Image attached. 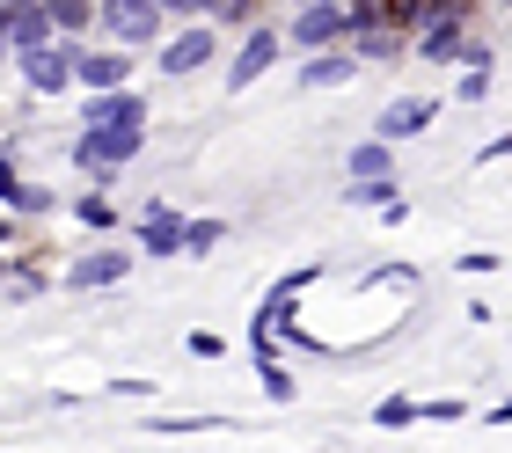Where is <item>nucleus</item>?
I'll return each mask as SVG.
<instances>
[{
    "mask_svg": "<svg viewBox=\"0 0 512 453\" xmlns=\"http://www.w3.org/2000/svg\"><path fill=\"white\" fill-rule=\"evenodd\" d=\"M461 271H469V278H491V271H498V256H483V249H469V256H461Z\"/></svg>",
    "mask_w": 512,
    "mask_h": 453,
    "instance_id": "2f4dec72",
    "label": "nucleus"
},
{
    "mask_svg": "<svg viewBox=\"0 0 512 453\" xmlns=\"http://www.w3.org/2000/svg\"><path fill=\"white\" fill-rule=\"evenodd\" d=\"M286 59V30H271V22H249L242 30V44L227 52V95H242V88H256L271 74V66Z\"/></svg>",
    "mask_w": 512,
    "mask_h": 453,
    "instance_id": "423d86ee",
    "label": "nucleus"
},
{
    "mask_svg": "<svg viewBox=\"0 0 512 453\" xmlns=\"http://www.w3.org/2000/svg\"><path fill=\"white\" fill-rule=\"evenodd\" d=\"M256 373H264V395L271 402H293V373L278 366V359H256Z\"/></svg>",
    "mask_w": 512,
    "mask_h": 453,
    "instance_id": "b1692460",
    "label": "nucleus"
},
{
    "mask_svg": "<svg viewBox=\"0 0 512 453\" xmlns=\"http://www.w3.org/2000/svg\"><path fill=\"white\" fill-rule=\"evenodd\" d=\"M352 30H359V8H344V0H300L293 22H286V44L330 52V44H352Z\"/></svg>",
    "mask_w": 512,
    "mask_h": 453,
    "instance_id": "7ed1b4c3",
    "label": "nucleus"
},
{
    "mask_svg": "<svg viewBox=\"0 0 512 453\" xmlns=\"http://www.w3.org/2000/svg\"><path fill=\"white\" fill-rule=\"evenodd\" d=\"M220 242H227V220H183V256H191V264H205Z\"/></svg>",
    "mask_w": 512,
    "mask_h": 453,
    "instance_id": "aec40b11",
    "label": "nucleus"
},
{
    "mask_svg": "<svg viewBox=\"0 0 512 453\" xmlns=\"http://www.w3.org/2000/svg\"><path fill=\"white\" fill-rule=\"evenodd\" d=\"M132 264H139V249L110 242V249H88V256H74V264H66V285H74V293H103V285L132 278Z\"/></svg>",
    "mask_w": 512,
    "mask_h": 453,
    "instance_id": "1a4fd4ad",
    "label": "nucleus"
},
{
    "mask_svg": "<svg viewBox=\"0 0 512 453\" xmlns=\"http://www.w3.org/2000/svg\"><path fill=\"white\" fill-rule=\"evenodd\" d=\"M344 205L381 212V227H403L410 220V198L395 190V176H344Z\"/></svg>",
    "mask_w": 512,
    "mask_h": 453,
    "instance_id": "f8f14e48",
    "label": "nucleus"
},
{
    "mask_svg": "<svg viewBox=\"0 0 512 453\" xmlns=\"http://www.w3.org/2000/svg\"><path fill=\"white\" fill-rule=\"evenodd\" d=\"M74 220H81L88 234H110V227H118V205H110V190H103V183H88L81 198H74Z\"/></svg>",
    "mask_w": 512,
    "mask_h": 453,
    "instance_id": "f3484780",
    "label": "nucleus"
},
{
    "mask_svg": "<svg viewBox=\"0 0 512 453\" xmlns=\"http://www.w3.org/2000/svg\"><path fill=\"white\" fill-rule=\"evenodd\" d=\"M139 256H147V264H169V256H183V212L176 205H147L139 212V242H132Z\"/></svg>",
    "mask_w": 512,
    "mask_h": 453,
    "instance_id": "9b49d317",
    "label": "nucleus"
},
{
    "mask_svg": "<svg viewBox=\"0 0 512 453\" xmlns=\"http://www.w3.org/2000/svg\"><path fill=\"white\" fill-rule=\"evenodd\" d=\"M0 278H15V264H8V249H0Z\"/></svg>",
    "mask_w": 512,
    "mask_h": 453,
    "instance_id": "e433bc0d",
    "label": "nucleus"
},
{
    "mask_svg": "<svg viewBox=\"0 0 512 453\" xmlns=\"http://www.w3.org/2000/svg\"><path fill=\"white\" fill-rule=\"evenodd\" d=\"M154 432H220V417H154Z\"/></svg>",
    "mask_w": 512,
    "mask_h": 453,
    "instance_id": "bb28decb",
    "label": "nucleus"
},
{
    "mask_svg": "<svg viewBox=\"0 0 512 453\" xmlns=\"http://www.w3.org/2000/svg\"><path fill=\"white\" fill-rule=\"evenodd\" d=\"M22 198V169H15V147H0V205Z\"/></svg>",
    "mask_w": 512,
    "mask_h": 453,
    "instance_id": "a878e982",
    "label": "nucleus"
},
{
    "mask_svg": "<svg viewBox=\"0 0 512 453\" xmlns=\"http://www.w3.org/2000/svg\"><path fill=\"white\" fill-rule=\"evenodd\" d=\"M213 59H220V22H213V15H191L183 30L161 37V52H154V66H161L169 81H191V74H205Z\"/></svg>",
    "mask_w": 512,
    "mask_h": 453,
    "instance_id": "f03ea898",
    "label": "nucleus"
},
{
    "mask_svg": "<svg viewBox=\"0 0 512 453\" xmlns=\"http://www.w3.org/2000/svg\"><path fill=\"white\" fill-rule=\"evenodd\" d=\"M183 344H191V359H220V351H227V344L213 337V329H191V337H183Z\"/></svg>",
    "mask_w": 512,
    "mask_h": 453,
    "instance_id": "c756f323",
    "label": "nucleus"
},
{
    "mask_svg": "<svg viewBox=\"0 0 512 453\" xmlns=\"http://www.w3.org/2000/svg\"><path fill=\"white\" fill-rule=\"evenodd\" d=\"M52 15H44V0L37 8H15V52H37V44H52Z\"/></svg>",
    "mask_w": 512,
    "mask_h": 453,
    "instance_id": "6ab92c4d",
    "label": "nucleus"
},
{
    "mask_svg": "<svg viewBox=\"0 0 512 453\" xmlns=\"http://www.w3.org/2000/svg\"><path fill=\"white\" fill-rule=\"evenodd\" d=\"M491 74H498V66H461V88H454V103H483V95H491Z\"/></svg>",
    "mask_w": 512,
    "mask_h": 453,
    "instance_id": "5701e85b",
    "label": "nucleus"
},
{
    "mask_svg": "<svg viewBox=\"0 0 512 453\" xmlns=\"http://www.w3.org/2000/svg\"><path fill=\"white\" fill-rule=\"evenodd\" d=\"M0 8H37V0H0Z\"/></svg>",
    "mask_w": 512,
    "mask_h": 453,
    "instance_id": "4c0bfd02",
    "label": "nucleus"
},
{
    "mask_svg": "<svg viewBox=\"0 0 512 453\" xmlns=\"http://www.w3.org/2000/svg\"><path fill=\"white\" fill-rule=\"evenodd\" d=\"M44 15H52L59 37H88L96 30V0H44Z\"/></svg>",
    "mask_w": 512,
    "mask_h": 453,
    "instance_id": "a211bd4d",
    "label": "nucleus"
},
{
    "mask_svg": "<svg viewBox=\"0 0 512 453\" xmlns=\"http://www.w3.org/2000/svg\"><path fill=\"white\" fill-rule=\"evenodd\" d=\"M15 234H22V220H0V249H15Z\"/></svg>",
    "mask_w": 512,
    "mask_h": 453,
    "instance_id": "f704fd0d",
    "label": "nucleus"
},
{
    "mask_svg": "<svg viewBox=\"0 0 512 453\" xmlns=\"http://www.w3.org/2000/svg\"><path fill=\"white\" fill-rule=\"evenodd\" d=\"M454 66H498V52H491V44H476V37H461V52H454Z\"/></svg>",
    "mask_w": 512,
    "mask_h": 453,
    "instance_id": "cd10ccee",
    "label": "nucleus"
},
{
    "mask_svg": "<svg viewBox=\"0 0 512 453\" xmlns=\"http://www.w3.org/2000/svg\"><path fill=\"white\" fill-rule=\"evenodd\" d=\"M74 44L81 37H52V44H37V52H15L22 88H30V95H66V88H74Z\"/></svg>",
    "mask_w": 512,
    "mask_h": 453,
    "instance_id": "0eeeda50",
    "label": "nucleus"
},
{
    "mask_svg": "<svg viewBox=\"0 0 512 453\" xmlns=\"http://www.w3.org/2000/svg\"><path fill=\"white\" fill-rule=\"evenodd\" d=\"M359 81V52H352V44H330V52H308V59H300V88H352Z\"/></svg>",
    "mask_w": 512,
    "mask_h": 453,
    "instance_id": "ddd939ff",
    "label": "nucleus"
},
{
    "mask_svg": "<svg viewBox=\"0 0 512 453\" xmlns=\"http://www.w3.org/2000/svg\"><path fill=\"white\" fill-rule=\"evenodd\" d=\"M352 52H359V66H395V59L410 52V37L381 15V22H366V30H352Z\"/></svg>",
    "mask_w": 512,
    "mask_h": 453,
    "instance_id": "2eb2a0df",
    "label": "nucleus"
},
{
    "mask_svg": "<svg viewBox=\"0 0 512 453\" xmlns=\"http://www.w3.org/2000/svg\"><path fill=\"white\" fill-rule=\"evenodd\" d=\"M498 8H512V0H498Z\"/></svg>",
    "mask_w": 512,
    "mask_h": 453,
    "instance_id": "ea45409f",
    "label": "nucleus"
},
{
    "mask_svg": "<svg viewBox=\"0 0 512 453\" xmlns=\"http://www.w3.org/2000/svg\"><path fill=\"white\" fill-rule=\"evenodd\" d=\"M461 417H469V402H461V395H425V402H417V424H461Z\"/></svg>",
    "mask_w": 512,
    "mask_h": 453,
    "instance_id": "4be33fe9",
    "label": "nucleus"
},
{
    "mask_svg": "<svg viewBox=\"0 0 512 453\" xmlns=\"http://www.w3.org/2000/svg\"><path fill=\"white\" fill-rule=\"evenodd\" d=\"M344 8H374V0H344Z\"/></svg>",
    "mask_w": 512,
    "mask_h": 453,
    "instance_id": "58836bf2",
    "label": "nucleus"
},
{
    "mask_svg": "<svg viewBox=\"0 0 512 453\" xmlns=\"http://www.w3.org/2000/svg\"><path fill=\"white\" fill-rule=\"evenodd\" d=\"M205 15H213L220 30L227 22H256V0H205Z\"/></svg>",
    "mask_w": 512,
    "mask_h": 453,
    "instance_id": "393cba45",
    "label": "nucleus"
},
{
    "mask_svg": "<svg viewBox=\"0 0 512 453\" xmlns=\"http://www.w3.org/2000/svg\"><path fill=\"white\" fill-rule=\"evenodd\" d=\"M491 424H512V395H505V402H491Z\"/></svg>",
    "mask_w": 512,
    "mask_h": 453,
    "instance_id": "c9c22d12",
    "label": "nucleus"
},
{
    "mask_svg": "<svg viewBox=\"0 0 512 453\" xmlns=\"http://www.w3.org/2000/svg\"><path fill=\"white\" fill-rule=\"evenodd\" d=\"M505 154H512V132H498V139H491V147H483L476 161H505Z\"/></svg>",
    "mask_w": 512,
    "mask_h": 453,
    "instance_id": "72a5a7b5",
    "label": "nucleus"
},
{
    "mask_svg": "<svg viewBox=\"0 0 512 453\" xmlns=\"http://www.w3.org/2000/svg\"><path fill=\"white\" fill-rule=\"evenodd\" d=\"M461 37H469V0H432L425 22H417V37H410V52L425 66H454Z\"/></svg>",
    "mask_w": 512,
    "mask_h": 453,
    "instance_id": "39448f33",
    "label": "nucleus"
},
{
    "mask_svg": "<svg viewBox=\"0 0 512 453\" xmlns=\"http://www.w3.org/2000/svg\"><path fill=\"white\" fill-rule=\"evenodd\" d=\"M147 147V125H81L74 132V169L88 176V183H118V169Z\"/></svg>",
    "mask_w": 512,
    "mask_h": 453,
    "instance_id": "f257e3e1",
    "label": "nucleus"
},
{
    "mask_svg": "<svg viewBox=\"0 0 512 453\" xmlns=\"http://www.w3.org/2000/svg\"><path fill=\"white\" fill-rule=\"evenodd\" d=\"M15 52V8H0V59Z\"/></svg>",
    "mask_w": 512,
    "mask_h": 453,
    "instance_id": "473e14b6",
    "label": "nucleus"
},
{
    "mask_svg": "<svg viewBox=\"0 0 512 453\" xmlns=\"http://www.w3.org/2000/svg\"><path fill=\"white\" fill-rule=\"evenodd\" d=\"M96 30L125 52H139V44L169 37V15H161V0H96Z\"/></svg>",
    "mask_w": 512,
    "mask_h": 453,
    "instance_id": "20e7f679",
    "label": "nucleus"
},
{
    "mask_svg": "<svg viewBox=\"0 0 512 453\" xmlns=\"http://www.w3.org/2000/svg\"><path fill=\"white\" fill-rule=\"evenodd\" d=\"M44 285H52V278H44V271H15V285H8V300H37V293H44Z\"/></svg>",
    "mask_w": 512,
    "mask_h": 453,
    "instance_id": "c85d7f7f",
    "label": "nucleus"
},
{
    "mask_svg": "<svg viewBox=\"0 0 512 453\" xmlns=\"http://www.w3.org/2000/svg\"><path fill=\"white\" fill-rule=\"evenodd\" d=\"M432 117H439V103H425V95H395V103L381 110V139H395V147H403V139H417V132H432Z\"/></svg>",
    "mask_w": 512,
    "mask_h": 453,
    "instance_id": "4468645a",
    "label": "nucleus"
},
{
    "mask_svg": "<svg viewBox=\"0 0 512 453\" xmlns=\"http://www.w3.org/2000/svg\"><path fill=\"white\" fill-rule=\"evenodd\" d=\"M132 66L139 52H125V44H74V88H125Z\"/></svg>",
    "mask_w": 512,
    "mask_h": 453,
    "instance_id": "6e6552de",
    "label": "nucleus"
},
{
    "mask_svg": "<svg viewBox=\"0 0 512 453\" xmlns=\"http://www.w3.org/2000/svg\"><path fill=\"white\" fill-rule=\"evenodd\" d=\"M374 424H381V432H410V424H417V402H410V395L374 402Z\"/></svg>",
    "mask_w": 512,
    "mask_h": 453,
    "instance_id": "412c9836",
    "label": "nucleus"
},
{
    "mask_svg": "<svg viewBox=\"0 0 512 453\" xmlns=\"http://www.w3.org/2000/svg\"><path fill=\"white\" fill-rule=\"evenodd\" d=\"M161 15H169V22H191V15H205V0H161Z\"/></svg>",
    "mask_w": 512,
    "mask_h": 453,
    "instance_id": "7c9ffc66",
    "label": "nucleus"
},
{
    "mask_svg": "<svg viewBox=\"0 0 512 453\" xmlns=\"http://www.w3.org/2000/svg\"><path fill=\"white\" fill-rule=\"evenodd\" d=\"M344 176H395V139H359L352 154H344Z\"/></svg>",
    "mask_w": 512,
    "mask_h": 453,
    "instance_id": "dca6fc26",
    "label": "nucleus"
},
{
    "mask_svg": "<svg viewBox=\"0 0 512 453\" xmlns=\"http://www.w3.org/2000/svg\"><path fill=\"white\" fill-rule=\"evenodd\" d=\"M81 125H147V95L125 88H81Z\"/></svg>",
    "mask_w": 512,
    "mask_h": 453,
    "instance_id": "9d476101",
    "label": "nucleus"
}]
</instances>
